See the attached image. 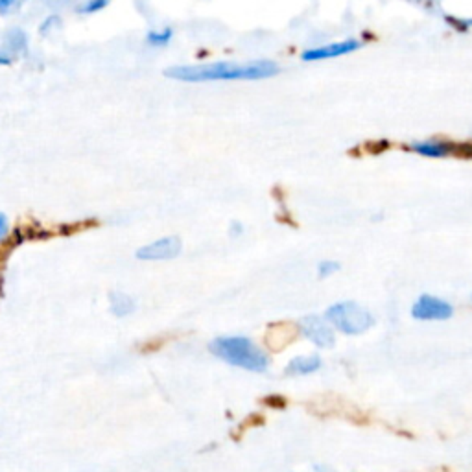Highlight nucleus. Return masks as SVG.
I'll return each mask as SVG.
<instances>
[{
    "instance_id": "1a4fd4ad",
    "label": "nucleus",
    "mask_w": 472,
    "mask_h": 472,
    "mask_svg": "<svg viewBox=\"0 0 472 472\" xmlns=\"http://www.w3.org/2000/svg\"><path fill=\"white\" fill-rule=\"evenodd\" d=\"M321 369V358L317 355H308V356H297L294 360H290V364L286 366V375L290 377H305V375H312Z\"/></svg>"
},
{
    "instance_id": "20e7f679",
    "label": "nucleus",
    "mask_w": 472,
    "mask_h": 472,
    "mask_svg": "<svg viewBox=\"0 0 472 472\" xmlns=\"http://www.w3.org/2000/svg\"><path fill=\"white\" fill-rule=\"evenodd\" d=\"M454 314V306L437 295L422 294L411 306V317L417 321H446Z\"/></svg>"
},
{
    "instance_id": "f03ea898",
    "label": "nucleus",
    "mask_w": 472,
    "mask_h": 472,
    "mask_svg": "<svg viewBox=\"0 0 472 472\" xmlns=\"http://www.w3.org/2000/svg\"><path fill=\"white\" fill-rule=\"evenodd\" d=\"M211 352L231 366L242 367L245 371L264 372L270 366L267 356L249 338H242V336L214 339L211 343Z\"/></svg>"
},
{
    "instance_id": "6e6552de",
    "label": "nucleus",
    "mask_w": 472,
    "mask_h": 472,
    "mask_svg": "<svg viewBox=\"0 0 472 472\" xmlns=\"http://www.w3.org/2000/svg\"><path fill=\"white\" fill-rule=\"evenodd\" d=\"M410 150L426 159H446V157L457 153L460 148L449 140H419V142L410 144Z\"/></svg>"
},
{
    "instance_id": "9b49d317",
    "label": "nucleus",
    "mask_w": 472,
    "mask_h": 472,
    "mask_svg": "<svg viewBox=\"0 0 472 472\" xmlns=\"http://www.w3.org/2000/svg\"><path fill=\"white\" fill-rule=\"evenodd\" d=\"M173 37L172 28H159V30H150L148 35H146V43L150 46H167Z\"/></svg>"
},
{
    "instance_id": "39448f33",
    "label": "nucleus",
    "mask_w": 472,
    "mask_h": 472,
    "mask_svg": "<svg viewBox=\"0 0 472 472\" xmlns=\"http://www.w3.org/2000/svg\"><path fill=\"white\" fill-rule=\"evenodd\" d=\"M301 332L319 349H330L336 343V330L325 316H306L299 323Z\"/></svg>"
},
{
    "instance_id": "f8f14e48",
    "label": "nucleus",
    "mask_w": 472,
    "mask_h": 472,
    "mask_svg": "<svg viewBox=\"0 0 472 472\" xmlns=\"http://www.w3.org/2000/svg\"><path fill=\"white\" fill-rule=\"evenodd\" d=\"M339 262L338 261H332V258H325V261H321L319 264H317V275L321 279L325 277H330V275H334V273L339 272Z\"/></svg>"
},
{
    "instance_id": "dca6fc26",
    "label": "nucleus",
    "mask_w": 472,
    "mask_h": 472,
    "mask_svg": "<svg viewBox=\"0 0 472 472\" xmlns=\"http://www.w3.org/2000/svg\"><path fill=\"white\" fill-rule=\"evenodd\" d=\"M8 227H10V223H8V218L0 212V240L4 238L8 234Z\"/></svg>"
},
{
    "instance_id": "7ed1b4c3",
    "label": "nucleus",
    "mask_w": 472,
    "mask_h": 472,
    "mask_svg": "<svg viewBox=\"0 0 472 472\" xmlns=\"http://www.w3.org/2000/svg\"><path fill=\"white\" fill-rule=\"evenodd\" d=\"M327 321L334 327V330L345 334V336H358L367 332L375 325V316L369 308L355 301H338L327 308L325 312Z\"/></svg>"
},
{
    "instance_id": "9d476101",
    "label": "nucleus",
    "mask_w": 472,
    "mask_h": 472,
    "mask_svg": "<svg viewBox=\"0 0 472 472\" xmlns=\"http://www.w3.org/2000/svg\"><path fill=\"white\" fill-rule=\"evenodd\" d=\"M133 308H135V305L129 295L120 294V292H115V294L111 295V312L115 314V316H118V317L128 316V314L133 312Z\"/></svg>"
},
{
    "instance_id": "ddd939ff",
    "label": "nucleus",
    "mask_w": 472,
    "mask_h": 472,
    "mask_svg": "<svg viewBox=\"0 0 472 472\" xmlns=\"http://www.w3.org/2000/svg\"><path fill=\"white\" fill-rule=\"evenodd\" d=\"M111 0H87L84 6L79 8V13H85V15H93L96 12H102L104 8L109 6Z\"/></svg>"
},
{
    "instance_id": "4468645a",
    "label": "nucleus",
    "mask_w": 472,
    "mask_h": 472,
    "mask_svg": "<svg viewBox=\"0 0 472 472\" xmlns=\"http://www.w3.org/2000/svg\"><path fill=\"white\" fill-rule=\"evenodd\" d=\"M24 0H0V15H8V13L15 12Z\"/></svg>"
},
{
    "instance_id": "423d86ee",
    "label": "nucleus",
    "mask_w": 472,
    "mask_h": 472,
    "mask_svg": "<svg viewBox=\"0 0 472 472\" xmlns=\"http://www.w3.org/2000/svg\"><path fill=\"white\" fill-rule=\"evenodd\" d=\"M361 43L358 39H345V41H334L328 45L314 46L301 54L303 62H325V59H334V57L349 56L352 52L360 50Z\"/></svg>"
},
{
    "instance_id": "2eb2a0df",
    "label": "nucleus",
    "mask_w": 472,
    "mask_h": 472,
    "mask_svg": "<svg viewBox=\"0 0 472 472\" xmlns=\"http://www.w3.org/2000/svg\"><path fill=\"white\" fill-rule=\"evenodd\" d=\"M450 23L455 24V30L460 28V32H469L472 28V19H463V21H455V19H449Z\"/></svg>"
},
{
    "instance_id": "0eeeda50",
    "label": "nucleus",
    "mask_w": 472,
    "mask_h": 472,
    "mask_svg": "<svg viewBox=\"0 0 472 472\" xmlns=\"http://www.w3.org/2000/svg\"><path fill=\"white\" fill-rule=\"evenodd\" d=\"M181 251V242L176 236H167V238L155 240L151 244H146L137 251V258L140 261H170L176 258Z\"/></svg>"
},
{
    "instance_id": "f257e3e1",
    "label": "nucleus",
    "mask_w": 472,
    "mask_h": 472,
    "mask_svg": "<svg viewBox=\"0 0 472 472\" xmlns=\"http://www.w3.org/2000/svg\"><path fill=\"white\" fill-rule=\"evenodd\" d=\"M168 78L179 82H233V79H266L279 74V65L270 59H256L247 63H207V65H187L172 67L164 73Z\"/></svg>"
}]
</instances>
